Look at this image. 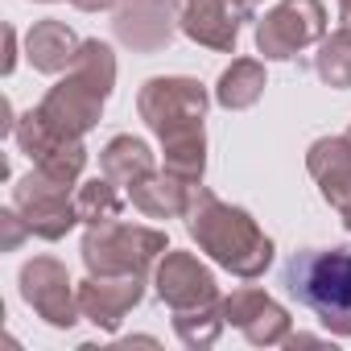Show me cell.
Here are the masks:
<instances>
[{"label": "cell", "mask_w": 351, "mask_h": 351, "mask_svg": "<svg viewBox=\"0 0 351 351\" xmlns=\"http://www.w3.org/2000/svg\"><path fill=\"white\" fill-rule=\"evenodd\" d=\"M99 169L108 173L116 186L128 191L132 182H141L145 173H153L157 165H153V149L141 136H112L104 145V153H99Z\"/></svg>", "instance_id": "obj_18"}, {"label": "cell", "mask_w": 351, "mask_h": 351, "mask_svg": "<svg viewBox=\"0 0 351 351\" xmlns=\"http://www.w3.org/2000/svg\"><path fill=\"white\" fill-rule=\"evenodd\" d=\"M314 71L326 87L335 91H347L351 87V29L339 25L335 34H326L318 42V54H314Z\"/></svg>", "instance_id": "obj_20"}, {"label": "cell", "mask_w": 351, "mask_h": 351, "mask_svg": "<svg viewBox=\"0 0 351 351\" xmlns=\"http://www.w3.org/2000/svg\"><path fill=\"white\" fill-rule=\"evenodd\" d=\"M228 318H223V306L219 302H207V306H195V310H173V330L186 347H211L219 335H223Z\"/></svg>", "instance_id": "obj_22"}, {"label": "cell", "mask_w": 351, "mask_h": 351, "mask_svg": "<svg viewBox=\"0 0 351 351\" xmlns=\"http://www.w3.org/2000/svg\"><path fill=\"white\" fill-rule=\"evenodd\" d=\"M240 5H244V9H256V5H265V0H240Z\"/></svg>", "instance_id": "obj_27"}, {"label": "cell", "mask_w": 351, "mask_h": 351, "mask_svg": "<svg viewBox=\"0 0 351 351\" xmlns=\"http://www.w3.org/2000/svg\"><path fill=\"white\" fill-rule=\"evenodd\" d=\"M13 207L21 211L29 232L42 240H62L75 223H83L79 207L71 199V182H58L54 173H46L38 165L13 186Z\"/></svg>", "instance_id": "obj_7"}, {"label": "cell", "mask_w": 351, "mask_h": 351, "mask_svg": "<svg viewBox=\"0 0 351 351\" xmlns=\"http://www.w3.org/2000/svg\"><path fill=\"white\" fill-rule=\"evenodd\" d=\"M169 252L165 232L157 228H141V223H99L87 228L83 236V265L95 277H116V273H136L149 277L157 269V261Z\"/></svg>", "instance_id": "obj_5"}, {"label": "cell", "mask_w": 351, "mask_h": 351, "mask_svg": "<svg viewBox=\"0 0 351 351\" xmlns=\"http://www.w3.org/2000/svg\"><path fill=\"white\" fill-rule=\"evenodd\" d=\"M13 136H17L21 153H25L38 169L54 173L58 182H71V186L79 182V173H83V165H87V149H83V141H79V136H62L54 124L42 120L38 108L25 112V116L17 120Z\"/></svg>", "instance_id": "obj_9"}, {"label": "cell", "mask_w": 351, "mask_h": 351, "mask_svg": "<svg viewBox=\"0 0 351 351\" xmlns=\"http://www.w3.org/2000/svg\"><path fill=\"white\" fill-rule=\"evenodd\" d=\"M306 169L318 182L322 199L343 215L351 211V141L347 136H322L306 153Z\"/></svg>", "instance_id": "obj_15"}, {"label": "cell", "mask_w": 351, "mask_h": 351, "mask_svg": "<svg viewBox=\"0 0 351 351\" xmlns=\"http://www.w3.org/2000/svg\"><path fill=\"white\" fill-rule=\"evenodd\" d=\"M343 228H347V232H351V211H343Z\"/></svg>", "instance_id": "obj_28"}, {"label": "cell", "mask_w": 351, "mask_h": 351, "mask_svg": "<svg viewBox=\"0 0 351 351\" xmlns=\"http://www.w3.org/2000/svg\"><path fill=\"white\" fill-rule=\"evenodd\" d=\"M75 9H83V13H104V9H112L116 0H71Z\"/></svg>", "instance_id": "obj_25"}, {"label": "cell", "mask_w": 351, "mask_h": 351, "mask_svg": "<svg viewBox=\"0 0 351 351\" xmlns=\"http://www.w3.org/2000/svg\"><path fill=\"white\" fill-rule=\"evenodd\" d=\"M13 66H17V29L9 25V29H5V66H0V71L13 75Z\"/></svg>", "instance_id": "obj_24"}, {"label": "cell", "mask_w": 351, "mask_h": 351, "mask_svg": "<svg viewBox=\"0 0 351 351\" xmlns=\"http://www.w3.org/2000/svg\"><path fill=\"white\" fill-rule=\"evenodd\" d=\"M219 306H223L228 326H240L244 339L256 343V347H277V343H289V335H293L289 310L277 306V302H273L265 289H256V285H244V289L219 298Z\"/></svg>", "instance_id": "obj_12"}, {"label": "cell", "mask_w": 351, "mask_h": 351, "mask_svg": "<svg viewBox=\"0 0 351 351\" xmlns=\"http://www.w3.org/2000/svg\"><path fill=\"white\" fill-rule=\"evenodd\" d=\"M75 207H79V219H83L87 228H99V223L120 219L124 199H120L116 182L104 173V178H91V182H83V186L75 191Z\"/></svg>", "instance_id": "obj_21"}, {"label": "cell", "mask_w": 351, "mask_h": 351, "mask_svg": "<svg viewBox=\"0 0 351 351\" xmlns=\"http://www.w3.org/2000/svg\"><path fill=\"white\" fill-rule=\"evenodd\" d=\"M141 298H145V277H136V273H116V277L91 273L87 281H79V310L99 330H116Z\"/></svg>", "instance_id": "obj_14"}, {"label": "cell", "mask_w": 351, "mask_h": 351, "mask_svg": "<svg viewBox=\"0 0 351 351\" xmlns=\"http://www.w3.org/2000/svg\"><path fill=\"white\" fill-rule=\"evenodd\" d=\"M112 87H116V54H112L108 42L87 38V42L79 46V54H75L66 79H58V83L46 91V99L38 104V112H42V120L54 124L62 136H79V141H83V136L99 124V112H104Z\"/></svg>", "instance_id": "obj_3"}, {"label": "cell", "mask_w": 351, "mask_h": 351, "mask_svg": "<svg viewBox=\"0 0 351 351\" xmlns=\"http://www.w3.org/2000/svg\"><path fill=\"white\" fill-rule=\"evenodd\" d=\"M21 298L29 302V310L38 318H46L58 330H66L83 318L79 289L71 285V273L54 256H34V261L21 265Z\"/></svg>", "instance_id": "obj_8"}, {"label": "cell", "mask_w": 351, "mask_h": 351, "mask_svg": "<svg viewBox=\"0 0 351 351\" xmlns=\"http://www.w3.org/2000/svg\"><path fill=\"white\" fill-rule=\"evenodd\" d=\"M191 186L195 182H182L178 173H169V169H153L141 182L128 186V199L145 219H182L186 203H191Z\"/></svg>", "instance_id": "obj_16"}, {"label": "cell", "mask_w": 351, "mask_h": 351, "mask_svg": "<svg viewBox=\"0 0 351 351\" xmlns=\"http://www.w3.org/2000/svg\"><path fill=\"white\" fill-rule=\"evenodd\" d=\"M265 87H269L265 83V66L256 58H236L215 83V104L228 108V112H244V108H252L265 95Z\"/></svg>", "instance_id": "obj_19"}, {"label": "cell", "mask_w": 351, "mask_h": 351, "mask_svg": "<svg viewBox=\"0 0 351 351\" xmlns=\"http://www.w3.org/2000/svg\"><path fill=\"white\" fill-rule=\"evenodd\" d=\"M178 29L219 54H232L240 42V25L252 21V9H244L240 0H169Z\"/></svg>", "instance_id": "obj_10"}, {"label": "cell", "mask_w": 351, "mask_h": 351, "mask_svg": "<svg viewBox=\"0 0 351 351\" xmlns=\"http://www.w3.org/2000/svg\"><path fill=\"white\" fill-rule=\"evenodd\" d=\"M285 289L318 314V322L351 339V252L347 248H306L285 265Z\"/></svg>", "instance_id": "obj_4"}, {"label": "cell", "mask_w": 351, "mask_h": 351, "mask_svg": "<svg viewBox=\"0 0 351 351\" xmlns=\"http://www.w3.org/2000/svg\"><path fill=\"white\" fill-rule=\"evenodd\" d=\"M136 112L153 128V136L161 141L165 169L178 173L182 182H203V169H207V132H203L207 87L199 79H186V75H157L141 87Z\"/></svg>", "instance_id": "obj_1"}, {"label": "cell", "mask_w": 351, "mask_h": 351, "mask_svg": "<svg viewBox=\"0 0 351 351\" xmlns=\"http://www.w3.org/2000/svg\"><path fill=\"white\" fill-rule=\"evenodd\" d=\"M186 232L191 240L228 273L256 281L269 265H273V240L256 228V219L232 203H223L219 195H211L203 182L191 186V203H186Z\"/></svg>", "instance_id": "obj_2"}, {"label": "cell", "mask_w": 351, "mask_h": 351, "mask_svg": "<svg viewBox=\"0 0 351 351\" xmlns=\"http://www.w3.org/2000/svg\"><path fill=\"white\" fill-rule=\"evenodd\" d=\"M25 236H34L29 232V223L21 219V211L17 207H9V211H0V248H5V252H13Z\"/></svg>", "instance_id": "obj_23"}, {"label": "cell", "mask_w": 351, "mask_h": 351, "mask_svg": "<svg viewBox=\"0 0 351 351\" xmlns=\"http://www.w3.org/2000/svg\"><path fill=\"white\" fill-rule=\"evenodd\" d=\"M339 25L351 29V0H339Z\"/></svg>", "instance_id": "obj_26"}, {"label": "cell", "mask_w": 351, "mask_h": 351, "mask_svg": "<svg viewBox=\"0 0 351 351\" xmlns=\"http://www.w3.org/2000/svg\"><path fill=\"white\" fill-rule=\"evenodd\" d=\"M116 38L136 50V54H157L173 42V29H178V17H173V5L165 0H124L116 9Z\"/></svg>", "instance_id": "obj_13"}, {"label": "cell", "mask_w": 351, "mask_h": 351, "mask_svg": "<svg viewBox=\"0 0 351 351\" xmlns=\"http://www.w3.org/2000/svg\"><path fill=\"white\" fill-rule=\"evenodd\" d=\"M326 38V9L322 0H281L256 21V50L273 62L293 58L306 46Z\"/></svg>", "instance_id": "obj_6"}, {"label": "cell", "mask_w": 351, "mask_h": 351, "mask_svg": "<svg viewBox=\"0 0 351 351\" xmlns=\"http://www.w3.org/2000/svg\"><path fill=\"white\" fill-rule=\"evenodd\" d=\"M153 289H157V298H161L169 310H195V306L219 302L215 273H211L195 252H182V248H169V252L157 261V269H153Z\"/></svg>", "instance_id": "obj_11"}, {"label": "cell", "mask_w": 351, "mask_h": 351, "mask_svg": "<svg viewBox=\"0 0 351 351\" xmlns=\"http://www.w3.org/2000/svg\"><path fill=\"white\" fill-rule=\"evenodd\" d=\"M79 46H83V42L75 38V29H71L66 21H54V17L38 21V25L25 34V58H29L34 71H42V75H62V71H71Z\"/></svg>", "instance_id": "obj_17"}, {"label": "cell", "mask_w": 351, "mask_h": 351, "mask_svg": "<svg viewBox=\"0 0 351 351\" xmlns=\"http://www.w3.org/2000/svg\"><path fill=\"white\" fill-rule=\"evenodd\" d=\"M343 136H347V141H351V128H347V132H343Z\"/></svg>", "instance_id": "obj_29"}]
</instances>
